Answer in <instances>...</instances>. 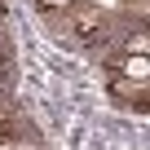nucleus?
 I'll return each mask as SVG.
<instances>
[{"instance_id":"obj_1","label":"nucleus","mask_w":150,"mask_h":150,"mask_svg":"<svg viewBox=\"0 0 150 150\" xmlns=\"http://www.w3.org/2000/svg\"><path fill=\"white\" fill-rule=\"evenodd\" d=\"M53 27H57V40H66L75 49L110 44V18L93 5H71L66 13H53Z\"/></svg>"},{"instance_id":"obj_2","label":"nucleus","mask_w":150,"mask_h":150,"mask_svg":"<svg viewBox=\"0 0 150 150\" xmlns=\"http://www.w3.org/2000/svg\"><path fill=\"white\" fill-rule=\"evenodd\" d=\"M110 71H119L124 80H137V84H146V80H150V57H146V53H119Z\"/></svg>"},{"instance_id":"obj_6","label":"nucleus","mask_w":150,"mask_h":150,"mask_svg":"<svg viewBox=\"0 0 150 150\" xmlns=\"http://www.w3.org/2000/svg\"><path fill=\"white\" fill-rule=\"evenodd\" d=\"M128 9H132L141 22H150V0H128Z\"/></svg>"},{"instance_id":"obj_4","label":"nucleus","mask_w":150,"mask_h":150,"mask_svg":"<svg viewBox=\"0 0 150 150\" xmlns=\"http://www.w3.org/2000/svg\"><path fill=\"white\" fill-rule=\"evenodd\" d=\"M119 53H146V57H150V31H146V27L128 31V40L119 44Z\"/></svg>"},{"instance_id":"obj_5","label":"nucleus","mask_w":150,"mask_h":150,"mask_svg":"<svg viewBox=\"0 0 150 150\" xmlns=\"http://www.w3.org/2000/svg\"><path fill=\"white\" fill-rule=\"evenodd\" d=\"M35 5H40V9L49 13V18H53V13H66L71 5H80V0H35Z\"/></svg>"},{"instance_id":"obj_3","label":"nucleus","mask_w":150,"mask_h":150,"mask_svg":"<svg viewBox=\"0 0 150 150\" xmlns=\"http://www.w3.org/2000/svg\"><path fill=\"white\" fill-rule=\"evenodd\" d=\"M106 88H110L119 102H128V106L141 110V84H137V80H124L119 71H106Z\"/></svg>"}]
</instances>
